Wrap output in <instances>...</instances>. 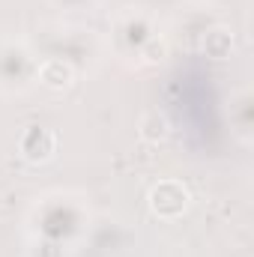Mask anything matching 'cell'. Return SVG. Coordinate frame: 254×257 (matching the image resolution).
<instances>
[{"label": "cell", "mask_w": 254, "mask_h": 257, "mask_svg": "<svg viewBox=\"0 0 254 257\" xmlns=\"http://www.w3.org/2000/svg\"><path fill=\"white\" fill-rule=\"evenodd\" d=\"M189 189L177 180H162L150 192V209L159 218H180L189 209Z\"/></svg>", "instance_id": "6da1fadb"}, {"label": "cell", "mask_w": 254, "mask_h": 257, "mask_svg": "<svg viewBox=\"0 0 254 257\" xmlns=\"http://www.w3.org/2000/svg\"><path fill=\"white\" fill-rule=\"evenodd\" d=\"M39 81H42L48 90H66V87L75 81V69L66 63V60L51 57V60H45V63L39 66Z\"/></svg>", "instance_id": "3957f363"}, {"label": "cell", "mask_w": 254, "mask_h": 257, "mask_svg": "<svg viewBox=\"0 0 254 257\" xmlns=\"http://www.w3.org/2000/svg\"><path fill=\"white\" fill-rule=\"evenodd\" d=\"M233 48V33L227 27H212L206 36H203V51L215 60H224Z\"/></svg>", "instance_id": "5b68a950"}, {"label": "cell", "mask_w": 254, "mask_h": 257, "mask_svg": "<svg viewBox=\"0 0 254 257\" xmlns=\"http://www.w3.org/2000/svg\"><path fill=\"white\" fill-rule=\"evenodd\" d=\"M54 150H57V138L48 128H30L21 138V153L27 162H45L54 156Z\"/></svg>", "instance_id": "7a4b0ae2"}, {"label": "cell", "mask_w": 254, "mask_h": 257, "mask_svg": "<svg viewBox=\"0 0 254 257\" xmlns=\"http://www.w3.org/2000/svg\"><path fill=\"white\" fill-rule=\"evenodd\" d=\"M138 135H141V141H147V144H159V141H165V138L171 135V123H168V117H165L162 111H147V114L138 120Z\"/></svg>", "instance_id": "277c9868"}]
</instances>
